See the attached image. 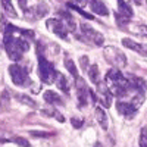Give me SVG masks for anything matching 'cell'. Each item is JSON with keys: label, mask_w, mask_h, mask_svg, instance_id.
I'll use <instances>...</instances> for the list:
<instances>
[{"label": "cell", "mask_w": 147, "mask_h": 147, "mask_svg": "<svg viewBox=\"0 0 147 147\" xmlns=\"http://www.w3.org/2000/svg\"><path fill=\"white\" fill-rule=\"evenodd\" d=\"M122 44H124L127 49H131L134 52H138L144 56H147V44H140V43H136L131 38H124L122 40Z\"/></svg>", "instance_id": "9"}, {"label": "cell", "mask_w": 147, "mask_h": 147, "mask_svg": "<svg viewBox=\"0 0 147 147\" xmlns=\"http://www.w3.org/2000/svg\"><path fill=\"white\" fill-rule=\"evenodd\" d=\"M134 31L138 35L147 37V25H137V27H134Z\"/></svg>", "instance_id": "26"}, {"label": "cell", "mask_w": 147, "mask_h": 147, "mask_svg": "<svg viewBox=\"0 0 147 147\" xmlns=\"http://www.w3.org/2000/svg\"><path fill=\"white\" fill-rule=\"evenodd\" d=\"M80 63H81V68L85 71V69H87L88 71V57L87 56H81V59H80Z\"/></svg>", "instance_id": "29"}, {"label": "cell", "mask_w": 147, "mask_h": 147, "mask_svg": "<svg viewBox=\"0 0 147 147\" xmlns=\"http://www.w3.org/2000/svg\"><path fill=\"white\" fill-rule=\"evenodd\" d=\"M44 100L49 103V105H62V99H60V96L55 91H46L43 94Z\"/></svg>", "instance_id": "12"}, {"label": "cell", "mask_w": 147, "mask_h": 147, "mask_svg": "<svg viewBox=\"0 0 147 147\" xmlns=\"http://www.w3.org/2000/svg\"><path fill=\"white\" fill-rule=\"evenodd\" d=\"M90 93V90L85 85V81H82V78H77V96L80 100V106L87 105V94Z\"/></svg>", "instance_id": "8"}, {"label": "cell", "mask_w": 147, "mask_h": 147, "mask_svg": "<svg viewBox=\"0 0 147 147\" xmlns=\"http://www.w3.org/2000/svg\"><path fill=\"white\" fill-rule=\"evenodd\" d=\"M2 6H3V10L6 12L9 16H12V18H18L16 10L13 9V6H12V0H2Z\"/></svg>", "instance_id": "16"}, {"label": "cell", "mask_w": 147, "mask_h": 147, "mask_svg": "<svg viewBox=\"0 0 147 147\" xmlns=\"http://www.w3.org/2000/svg\"><path fill=\"white\" fill-rule=\"evenodd\" d=\"M16 99L22 103V105H27V106H30L31 109H37V103L31 99L30 96H25V94H19V96H16Z\"/></svg>", "instance_id": "19"}, {"label": "cell", "mask_w": 147, "mask_h": 147, "mask_svg": "<svg viewBox=\"0 0 147 147\" xmlns=\"http://www.w3.org/2000/svg\"><path fill=\"white\" fill-rule=\"evenodd\" d=\"M65 68L69 71V74H71L72 77L78 78V69H77L75 63H74V60H72L71 57H66V59H65Z\"/></svg>", "instance_id": "18"}, {"label": "cell", "mask_w": 147, "mask_h": 147, "mask_svg": "<svg viewBox=\"0 0 147 147\" xmlns=\"http://www.w3.org/2000/svg\"><path fill=\"white\" fill-rule=\"evenodd\" d=\"M94 147H102V144H100V143H96V146H94Z\"/></svg>", "instance_id": "32"}, {"label": "cell", "mask_w": 147, "mask_h": 147, "mask_svg": "<svg viewBox=\"0 0 147 147\" xmlns=\"http://www.w3.org/2000/svg\"><path fill=\"white\" fill-rule=\"evenodd\" d=\"M57 81H56V84H57V87L62 90L63 93H69V84H68V80H66V77L65 75H59L57 74V78H56Z\"/></svg>", "instance_id": "17"}, {"label": "cell", "mask_w": 147, "mask_h": 147, "mask_svg": "<svg viewBox=\"0 0 147 147\" xmlns=\"http://www.w3.org/2000/svg\"><path fill=\"white\" fill-rule=\"evenodd\" d=\"M18 43H19V47L22 49V52H27L28 49H30V44H28V41H25L24 38H18Z\"/></svg>", "instance_id": "30"}, {"label": "cell", "mask_w": 147, "mask_h": 147, "mask_svg": "<svg viewBox=\"0 0 147 147\" xmlns=\"http://www.w3.org/2000/svg\"><path fill=\"white\" fill-rule=\"evenodd\" d=\"M3 44H5V49L9 55V57L12 60H21L22 59V49L19 47V43H18V38L12 37L9 34H5V38H3Z\"/></svg>", "instance_id": "3"}, {"label": "cell", "mask_w": 147, "mask_h": 147, "mask_svg": "<svg viewBox=\"0 0 147 147\" xmlns=\"http://www.w3.org/2000/svg\"><path fill=\"white\" fill-rule=\"evenodd\" d=\"M106 80H107V82L110 81L112 84H121V82L125 81L124 75H122V72H121V69H116V68H112L106 74Z\"/></svg>", "instance_id": "11"}, {"label": "cell", "mask_w": 147, "mask_h": 147, "mask_svg": "<svg viewBox=\"0 0 147 147\" xmlns=\"http://www.w3.org/2000/svg\"><path fill=\"white\" fill-rule=\"evenodd\" d=\"M7 106H9V93L5 90L2 94H0V107L7 109Z\"/></svg>", "instance_id": "22"}, {"label": "cell", "mask_w": 147, "mask_h": 147, "mask_svg": "<svg viewBox=\"0 0 147 147\" xmlns=\"http://www.w3.org/2000/svg\"><path fill=\"white\" fill-rule=\"evenodd\" d=\"M47 28H50L56 35H59L60 38H66V28H65V24L59 19H49L47 21Z\"/></svg>", "instance_id": "6"}, {"label": "cell", "mask_w": 147, "mask_h": 147, "mask_svg": "<svg viewBox=\"0 0 147 147\" xmlns=\"http://www.w3.org/2000/svg\"><path fill=\"white\" fill-rule=\"evenodd\" d=\"M77 2H81V0H77Z\"/></svg>", "instance_id": "33"}, {"label": "cell", "mask_w": 147, "mask_h": 147, "mask_svg": "<svg viewBox=\"0 0 147 147\" xmlns=\"http://www.w3.org/2000/svg\"><path fill=\"white\" fill-rule=\"evenodd\" d=\"M103 53H105V59L116 69L124 68L127 65V56L121 50H118L116 47H106Z\"/></svg>", "instance_id": "2"}, {"label": "cell", "mask_w": 147, "mask_h": 147, "mask_svg": "<svg viewBox=\"0 0 147 147\" xmlns=\"http://www.w3.org/2000/svg\"><path fill=\"white\" fill-rule=\"evenodd\" d=\"M82 122H84V121H82L81 118H72V119H71V124H72L74 128H81V127H82Z\"/></svg>", "instance_id": "28"}, {"label": "cell", "mask_w": 147, "mask_h": 147, "mask_svg": "<svg viewBox=\"0 0 147 147\" xmlns=\"http://www.w3.org/2000/svg\"><path fill=\"white\" fill-rule=\"evenodd\" d=\"M43 113H44L46 116H53V118H56L59 122H63V121H65V118H63V116H60L57 110H53V109H50V110H49V109L46 110V109H44V110H43Z\"/></svg>", "instance_id": "21"}, {"label": "cell", "mask_w": 147, "mask_h": 147, "mask_svg": "<svg viewBox=\"0 0 147 147\" xmlns=\"http://www.w3.org/2000/svg\"><path fill=\"white\" fill-rule=\"evenodd\" d=\"M18 3H19L21 9L27 13V10H28V3H27V0H18Z\"/></svg>", "instance_id": "31"}, {"label": "cell", "mask_w": 147, "mask_h": 147, "mask_svg": "<svg viewBox=\"0 0 147 147\" xmlns=\"http://www.w3.org/2000/svg\"><path fill=\"white\" fill-rule=\"evenodd\" d=\"M68 7H71L72 10H75V12H78V13L80 15H82L84 18H87V19H93V15H90V13H87V12H85V10H82L81 7H78L77 5H74V3H68Z\"/></svg>", "instance_id": "20"}, {"label": "cell", "mask_w": 147, "mask_h": 147, "mask_svg": "<svg viewBox=\"0 0 147 147\" xmlns=\"http://www.w3.org/2000/svg\"><path fill=\"white\" fill-rule=\"evenodd\" d=\"M10 141H13V143H16V144L22 146V147H30V141L27 138H22V137H13Z\"/></svg>", "instance_id": "25"}, {"label": "cell", "mask_w": 147, "mask_h": 147, "mask_svg": "<svg viewBox=\"0 0 147 147\" xmlns=\"http://www.w3.org/2000/svg\"><path fill=\"white\" fill-rule=\"evenodd\" d=\"M140 147H147V128H141L140 131Z\"/></svg>", "instance_id": "23"}, {"label": "cell", "mask_w": 147, "mask_h": 147, "mask_svg": "<svg viewBox=\"0 0 147 147\" xmlns=\"http://www.w3.org/2000/svg\"><path fill=\"white\" fill-rule=\"evenodd\" d=\"M118 6H119V12H121V15H122V16H125V18L129 19V18L134 15L132 9L124 2V0H118Z\"/></svg>", "instance_id": "14"}, {"label": "cell", "mask_w": 147, "mask_h": 147, "mask_svg": "<svg viewBox=\"0 0 147 147\" xmlns=\"http://www.w3.org/2000/svg\"><path fill=\"white\" fill-rule=\"evenodd\" d=\"M38 77L44 84H52L57 78L56 69L43 55H38Z\"/></svg>", "instance_id": "1"}, {"label": "cell", "mask_w": 147, "mask_h": 147, "mask_svg": "<svg viewBox=\"0 0 147 147\" xmlns=\"http://www.w3.org/2000/svg\"><path fill=\"white\" fill-rule=\"evenodd\" d=\"M9 74H10V78H12V81H13V84L15 85H27V84H30V78H28V75L25 72H24V69L21 68V66H18V65H10L9 66Z\"/></svg>", "instance_id": "5"}, {"label": "cell", "mask_w": 147, "mask_h": 147, "mask_svg": "<svg viewBox=\"0 0 147 147\" xmlns=\"http://www.w3.org/2000/svg\"><path fill=\"white\" fill-rule=\"evenodd\" d=\"M47 12H49V9H47V5L46 3H40L38 6L35 7V13L38 15V16H44Z\"/></svg>", "instance_id": "24"}, {"label": "cell", "mask_w": 147, "mask_h": 147, "mask_svg": "<svg viewBox=\"0 0 147 147\" xmlns=\"http://www.w3.org/2000/svg\"><path fill=\"white\" fill-rule=\"evenodd\" d=\"M116 109H118V112H119L121 115H124V116L128 118V119H131V118L136 116L137 110H138V109H136V107L131 105V102L127 103V102H121V100L116 103Z\"/></svg>", "instance_id": "7"}, {"label": "cell", "mask_w": 147, "mask_h": 147, "mask_svg": "<svg viewBox=\"0 0 147 147\" xmlns=\"http://www.w3.org/2000/svg\"><path fill=\"white\" fill-rule=\"evenodd\" d=\"M30 134H31L32 137H41V138H49V137L52 136L50 132H44V131H31Z\"/></svg>", "instance_id": "27"}, {"label": "cell", "mask_w": 147, "mask_h": 147, "mask_svg": "<svg viewBox=\"0 0 147 147\" xmlns=\"http://www.w3.org/2000/svg\"><path fill=\"white\" fill-rule=\"evenodd\" d=\"M80 28H81V32H82V35L85 37V40H87V41H91L96 46H102L103 44V41H105L103 35L100 32H97L96 30H93L88 24L82 22L81 25H80Z\"/></svg>", "instance_id": "4"}, {"label": "cell", "mask_w": 147, "mask_h": 147, "mask_svg": "<svg viewBox=\"0 0 147 147\" xmlns=\"http://www.w3.org/2000/svg\"><path fill=\"white\" fill-rule=\"evenodd\" d=\"M94 115H96L97 122L100 124V127H102L103 129H107V116H106V113H105V110H103L102 107H96Z\"/></svg>", "instance_id": "13"}, {"label": "cell", "mask_w": 147, "mask_h": 147, "mask_svg": "<svg viewBox=\"0 0 147 147\" xmlns=\"http://www.w3.org/2000/svg\"><path fill=\"white\" fill-rule=\"evenodd\" d=\"M90 2V7L94 13L100 15V16H107L109 15V9L106 7V5L102 2V0H88Z\"/></svg>", "instance_id": "10"}, {"label": "cell", "mask_w": 147, "mask_h": 147, "mask_svg": "<svg viewBox=\"0 0 147 147\" xmlns=\"http://www.w3.org/2000/svg\"><path fill=\"white\" fill-rule=\"evenodd\" d=\"M87 72H88V78L91 80L93 84H99L100 82V75H99V68H97V65H91Z\"/></svg>", "instance_id": "15"}]
</instances>
